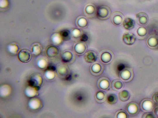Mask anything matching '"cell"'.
<instances>
[{"instance_id": "1", "label": "cell", "mask_w": 158, "mask_h": 118, "mask_svg": "<svg viewBox=\"0 0 158 118\" xmlns=\"http://www.w3.org/2000/svg\"><path fill=\"white\" fill-rule=\"evenodd\" d=\"M111 14L110 8L106 6H100L97 8V15L98 18L102 20H105L110 17Z\"/></svg>"}, {"instance_id": "2", "label": "cell", "mask_w": 158, "mask_h": 118, "mask_svg": "<svg viewBox=\"0 0 158 118\" xmlns=\"http://www.w3.org/2000/svg\"><path fill=\"white\" fill-rule=\"evenodd\" d=\"M136 20L138 24L141 26L146 25L149 22L147 14L144 12H140L136 15Z\"/></svg>"}, {"instance_id": "3", "label": "cell", "mask_w": 158, "mask_h": 118, "mask_svg": "<svg viewBox=\"0 0 158 118\" xmlns=\"http://www.w3.org/2000/svg\"><path fill=\"white\" fill-rule=\"evenodd\" d=\"M121 78L125 81H129L133 79L134 73L131 68L127 67L124 69L120 74Z\"/></svg>"}, {"instance_id": "4", "label": "cell", "mask_w": 158, "mask_h": 118, "mask_svg": "<svg viewBox=\"0 0 158 118\" xmlns=\"http://www.w3.org/2000/svg\"><path fill=\"white\" fill-rule=\"evenodd\" d=\"M18 58L22 62L26 63L29 62L31 58V54L30 51L28 49H23L19 52Z\"/></svg>"}, {"instance_id": "5", "label": "cell", "mask_w": 158, "mask_h": 118, "mask_svg": "<svg viewBox=\"0 0 158 118\" xmlns=\"http://www.w3.org/2000/svg\"><path fill=\"white\" fill-rule=\"evenodd\" d=\"M122 40L125 44L131 46L134 44L136 40V37L133 33H128L123 35Z\"/></svg>"}, {"instance_id": "6", "label": "cell", "mask_w": 158, "mask_h": 118, "mask_svg": "<svg viewBox=\"0 0 158 118\" xmlns=\"http://www.w3.org/2000/svg\"><path fill=\"white\" fill-rule=\"evenodd\" d=\"M147 45L152 49H156L158 48V36L152 35L149 37L147 41Z\"/></svg>"}, {"instance_id": "7", "label": "cell", "mask_w": 158, "mask_h": 118, "mask_svg": "<svg viewBox=\"0 0 158 118\" xmlns=\"http://www.w3.org/2000/svg\"><path fill=\"white\" fill-rule=\"evenodd\" d=\"M124 17L120 12H115L112 16V20L114 24L116 25H121L123 22Z\"/></svg>"}, {"instance_id": "8", "label": "cell", "mask_w": 158, "mask_h": 118, "mask_svg": "<svg viewBox=\"0 0 158 118\" xmlns=\"http://www.w3.org/2000/svg\"><path fill=\"white\" fill-rule=\"evenodd\" d=\"M97 56L96 53L91 51L86 52L85 55V61L89 63H92L95 62L97 60Z\"/></svg>"}, {"instance_id": "9", "label": "cell", "mask_w": 158, "mask_h": 118, "mask_svg": "<svg viewBox=\"0 0 158 118\" xmlns=\"http://www.w3.org/2000/svg\"><path fill=\"white\" fill-rule=\"evenodd\" d=\"M123 25L124 29L126 30H132L135 25V21L131 18H125L123 21Z\"/></svg>"}, {"instance_id": "10", "label": "cell", "mask_w": 158, "mask_h": 118, "mask_svg": "<svg viewBox=\"0 0 158 118\" xmlns=\"http://www.w3.org/2000/svg\"><path fill=\"white\" fill-rule=\"evenodd\" d=\"M130 97V93L126 90H123L119 93V98L121 101H127L129 100Z\"/></svg>"}, {"instance_id": "11", "label": "cell", "mask_w": 158, "mask_h": 118, "mask_svg": "<svg viewBox=\"0 0 158 118\" xmlns=\"http://www.w3.org/2000/svg\"><path fill=\"white\" fill-rule=\"evenodd\" d=\"M58 52L59 51L58 48L53 46L49 47L46 51L47 55L50 57H55L58 55Z\"/></svg>"}, {"instance_id": "12", "label": "cell", "mask_w": 158, "mask_h": 118, "mask_svg": "<svg viewBox=\"0 0 158 118\" xmlns=\"http://www.w3.org/2000/svg\"><path fill=\"white\" fill-rule=\"evenodd\" d=\"M101 59L103 62L105 63H108L110 62L112 60V56L110 52H104L102 53Z\"/></svg>"}, {"instance_id": "13", "label": "cell", "mask_w": 158, "mask_h": 118, "mask_svg": "<svg viewBox=\"0 0 158 118\" xmlns=\"http://www.w3.org/2000/svg\"><path fill=\"white\" fill-rule=\"evenodd\" d=\"M111 86L114 90L118 91L123 88V84L121 80L118 79L114 80L112 82Z\"/></svg>"}, {"instance_id": "14", "label": "cell", "mask_w": 158, "mask_h": 118, "mask_svg": "<svg viewBox=\"0 0 158 118\" xmlns=\"http://www.w3.org/2000/svg\"><path fill=\"white\" fill-rule=\"evenodd\" d=\"M86 47L85 45L81 43H79L76 44L74 47L75 51L79 54H82L85 51Z\"/></svg>"}, {"instance_id": "15", "label": "cell", "mask_w": 158, "mask_h": 118, "mask_svg": "<svg viewBox=\"0 0 158 118\" xmlns=\"http://www.w3.org/2000/svg\"><path fill=\"white\" fill-rule=\"evenodd\" d=\"M142 108L145 111L151 110L153 107V104L150 100H146L143 101L141 104Z\"/></svg>"}, {"instance_id": "16", "label": "cell", "mask_w": 158, "mask_h": 118, "mask_svg": "<svg viewBox=\"0 0 158 118\" xmlns=\"http://www.w3.org/2000/svg\"><path fill=\"white\" fill-rule=\"evenodd\" d=\"M99 86L101 89L107 90L110 87V82L107 79H103L100 82Z\"/></svg>"}, {"instance_id": "17", "label": "cell", "mask_w": 158, "mask_h": 118, "mask_svg": "<svg viewBox=\"0 0 158 118\" xmlns=\"http://www.w3.org/2000/svg\"><path fill=\"white\" fill-rule=\"evenodd\" d=\"M73 57L72 53L70 52H65L62 56V61L65 62H69L72 60Z\"/></svg>"}, {"instance_id": "18", "label": "cell", "mask_w": 158, "mask_h": 118, "mask_svg": "<svg viewBox=\"0 0 158 118\" xmlns=\"http://www.w3.org/2000/svg\"><path fill=\"white\" fill-rule=\"evenodd\" d=\"M127 110L129 114H134L138 112V107L135 104H130L128 106Z\"/></svg>"}, {"instance_id": "19", "label": "cell", "mask_w": 158, "mask_h": 118, "mask_svg": "<svg viewBox=\"0 0 158 118\" xmlns=\"http://www.w3.org/2000/svg\"><path fill=\"white\" fill-rule=\"evenodd\" d=\"M117 96L114 94H110L107 97V103L111 105L116 104L118 101Z\"/></svg>"}, {"instance_id": "20", "label": "cell", "mask_w": 158, "mask_h": 118, "mask_svg": "<svg viewBox=\"0 0 158 118\" xmlns=\"http://www.w3.org/2000/svg\"><path fill=\"white\" fill-rule=\"evenodd\" d=\"M106 94L102 91H99L96 94V98L97 100L99 101H104L106 99Z\"/></svg>"}, {"instance_id": "21", "label": "cell", "mask_w": 158, "mask_h": 118, "mask_svg": "<svg viewBox=\"0 0 158 118\" xmlns=\"http://www.w3.org/2000/svg\"><path fill=\"white\" fill-rule=\"evenodd\" d=\"M91 70L94 74H98L101 71L102 67L100 64L96 63L92 66Z\"/></svg>"}, {"instance_id": "22", "label": "cell", "mask_w": 158, "mask_h": 118, "mask_svg": "<svg viewBox=\"0 0 158 118\" xmlns=\"http://www.w3.org/2000/svg\"><path fill=\"white\" fill-rule=\"evenodd\" d=\"M60 35L64 40H67L70 39V31L68 30H63L61 31Z\"/></svg>"}, {"instance_id": "23", "label": "cell", "mask_w": 158, "mask_h": 118, "mask_svg": "<svg viewBox=\"0 0 158 118\" xmlns=\"http://www.w3.org/2000/svg\"><path fill=\"white\" fill-rule=\"evenodd\" d=\"M95 8L93 5H89L87 6L85 9V12L88 14L91 15L95 12Z\"/></svg>"}, {"instance_id": "24", "label": "cell", "mask_w": 158, "mask_h": 118, "mask_svg": "<svg viewBox=\"0 0 158 118\" xmlns=\"http://www.w3.org/2000/svg\"><path fill=\"white\" fill-rule=\"evenodd\" d=\"M78 24L81 28H84L88 24V21L84 18H80L78 21Z\"/></svg>"}, {"instance_id": "25", "label": "cell", "mask_w": 158, "mask_h": 118, "mask_svg": "<svg viewBox=\"0 0 158 118\" xmlns=\"http://www.w3.org/2000/svg\"><path fill=\"white\" fill-rule=\"evenodd\" d=\"M146 29L143 27H140L137 30V34L140 37H145L147 34Z\"/></svg>"}, {"instance_id": "26", "label": "cell", "mask_w": 158, "mask_h": 118, "mask_svg": "<svg viewBox=\"0 0 158 118\" xmlns=\"http://www.w3.org/2000/svg\"><path fill=\"white\" fill-rule=\"evenodd\" d=\"M81 34V31L79 29H76L72 31L73 35L75 38H78L80 36Z\"/></svg>"}, {"instance_id": "27", "label": "cell", "mask_w": 158, "mask_h": 118, "mask_svg": "<svg viewBox=\"0 0 158 118\" xmlns=\"http://www.w3.org/2000/svg\"><path fill=\"white\" fill-rule=\"evenodd\" d=\"M117 117L119 118H127L128 117L126 113L124 111H122L118 112L117 115Z\"/></svg>"}, {"instance_id": "28", "label": "cell", "mask_w": 158, "mask_h": 118, "mask_svg": "<svg viewBox=\"0 0 158 118\" xmlns=\"http://www.w3.org/2000/svg\"><path fill=\"white\" fill-rule=\"evenodd\" d=\"M152 101L157 105H158V92L155 93L152 97Z\"/></svg>"}, {"instance_id": "29", "label": "cell", "mask_w": 158, "mask_h": 118, "mask_svg": "<svg viewBox=\"0 0 158 118\" xmlns=\"http://www.w3.org/2000/svg\"><path fill=\"white\" fill-rule=\"evenodd\" d=\"M88 35L86 34H83L81 36L80 40L81 42H86L88 40Z\"/></svg>"}, {"instance_id": "30", "label": "cell", "mask_w": 158, "mask_h": 118, "mask_svg": "<svg viewBox=\"0 0 158 118\" xmlns=\"http://www.w3.org/2000/svg\"><path fill=\"white\" fill-rule=\"evenodd\" d=\"M40 48L39 47L35 46L33 47V52L36 54H38L40 52Z\"/></svg>"}, {"instance_id": "31", "label": "cell", "mask_w": 158, "mask_h": 118, "mask_svg": "<svg viewBox=\"0 0 158 118\" xmlns=\"http://www.w3.org/2000/svg\"><path fill=\"white\" fill-rule=\"evenodd\" d=\"M53 41L56 44H59L61 42V39L58 36H54L53 39Z\"/></svg>"}, {"instance_id": "32", "label": "cell", "mask_w": 158, "mask_h": 118, "mask_svg": "<svg viewBox=\"0 0 158 118\" xmlns=\"http://www.w3.org/2000/svg\"><path fill=\"white\" fill-rule=\"evenodd\" d=\"M1 7H5L7 6L8 4L7 0H1Z\"/></svg>"}, {"instance_id": "33", "label": "cell", "mask_w": 158, "mask_h": 118, "mask_svg": "<svg viewBox=\"0 0 158 118\" xmlns=\"http://www.w3.org/2000/svg\"><path fill=\"white\" fill-rule=\"evenodd\" d=\"M152 114L150 113H147L145 114L144 115V117H143L144 118H153L154 117L152 116Z\"/></svg>"}, {"instance_id": "34", "label": "cell", "mask_w": 158, "mask_h": 118, "mask_svg": "<svg viewBox=\"0 0 158 118\" xmlns=\"http://www.w3.org/2000/svg\"><path fill=\"white\" fill-rule=\"evenodd\" d=\"M48 69L49 70L54 71H55L56 69L55 67L54 66L52 65H50L48 67Z\"/></svg>"}, {"instance_id": "35", "label": "cell", "mask_w": 158, "mask_h": 118, "mask_svg": "<svg viewBox=\"0 0 158 118\" xmlns=\"http://www.w3.org/2000/svg\"><path fill=\"white\" fill-rule=\"evenodd\" d=\"M154 113L157 117L158 118V107L155 109L154 110Z\"/></svg>"}]
</instances>
